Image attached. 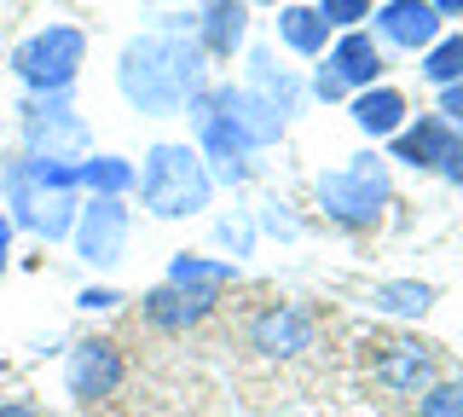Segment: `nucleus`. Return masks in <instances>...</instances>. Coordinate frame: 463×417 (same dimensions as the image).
<instances>
[{"instance_id":"18","label":"nucleus","mask_w":463,"mask_h":417,"mask_svg":"<svg viewBox=\"0 0 463 417\" xmlns=\"http://www.w3.org/2000/svg\"><path fill=\"white\" fill-rule=\"evenodd\" d=\"M232 279H238V267L209 261V255H174L168 261V284H185V290H221Z\"/></svg>"},{"instance_id":"12","label":"nucleus","mask_w":463,"mask_h":417,"mask_svg":"<svg viewBox=\"0 0 463 417\" xmlns=\"http://www.w3.org/2000/svg\"><path fill=\"white\" fill-rule=\"evenodd\" d=\"M197 47L214 52V59H232L243 47V30H250V0H203L197 6Z\"/></svg>"},{"instance_id":"21","label":"nucleus","mask_w":463,"mask_h":417,"mask_svg":"<svg viewBox=\"0 0 463 417\" xmlns=\"http://www.w3.org/2000/svg\"><path fill=\"white\" fill-rule=\"evenodd\" d=\"M423 76L434 81V88L463 81V35H440V41H434V47L423 52Z\"/></svg>"},{"instance_id":"19","label":"nucleus","mask_w":463,"mask_h":417,"mask_svg":"<svg viewBox=\"0 0 463 417\" xmlns=\"http://www.w3.org/2000/svg\"><path fill=\"white\" fill-rule=\"evenodd\" d=\"M76 214H81V204H76V192H47L41 197V209H35V226L29 232H41V238H70L76 232Z\"/></svg>"},{"instance_id":"11","label":"nucleus","mask_w":463,"mask_h":417,"mask_svg":"<svg viewBox=\"0 0 463 417\" xmlns=\"http://www.w3.org/2000/svg\"><path fill=\"white\" fill-rule=\"evenodd\" d=\"M145 319H151L156 330H192L214 313V290H185V284H156V290H145Z\"/></svg>"},{"instance_id":"20","label":"nucleus","mask_w":463,"mask_h":417,"mask_svg":"<svg viewBox=\"0 0 463 417\" xmlns=\"http://www.w3.org/2000/svg\"><path fill=\"white\" fill-rule=\"evenodd\" d=\"M279 35H284L296 52H307V59H313V52H325V35H330V30L318 24L313 6H289L284 18H279Z\"/></svg>"},{"instance_id":"23","label":"nucleus","mask_w":463,"mask_h":417,"mask_svg":"<svg viewBox=\"0 0 463 417\" xmlns=\"http://www.w3.org/2000/svg\"><path fill=\"white\" fill-rule=\"evenodd\" d=\"M417 417H463V383H429L417 400Z\"/></svg>"},{"instance_id":"3","label":"nucleus","mask_w":463,"mask_h":417,"mask_svg":"<svg viewBox=\"0 0 463 417\" xmlns=\"http://www.w3.org/2000/svg\"><path fill=\"white\" fill-rule=\"evenodd\" d=\"M81 59H87V35L76 24H47V30L12 47V76L29 93H70L81 76Z\"/></svg>"},{"instance_id":"17","label":"nucleus","mask_w":463,"mask_h":417,"mask_svg":"<svg viewBox=\"0 0 463 417\" xmlns=\"http://www.w3.org/2000/svg\"><path fill=\"white\" fill-rule=\"evenodd\" d=\"M134 175L139 168L122 163V156H81L76 163V185H87V197H122Z\"/></svg>"},{"instance_id":"6","label":"nucleus","mask_w":463,"mask_h":417,"mask_svg":"<svg viewBox=\"0 0 463 417\" xmlns=\"http://www.w3.org/2000/svg\"><path fill=\"white\" fill-rule=\"evenodd\" d=\"M318 342V313L307 301H272L250 319V348L267 359H296Z\"/></svg>"},{"instance_id":"16","label":"nucleus","mask_w":463,"mask_h":417,"mask_svg":"<svg viewBox=\"0 0 463 417\" xmlns=\"http://www.w3.org/2000/svg\"><path fill=\"white\" fill-rule=\"evenodd\" d=\"M354 122H359V134L388 139V134H400V122H405V99L394 88H365L354 99Z\"/></svg>"},{"instance_id":"2","label":"nucleus","mask_w":463,"mask_h":417,"mask_svg":"<svg viewBox=\"0 0 463 417\" xmlns=\"http://www.w3.org/2000/svg\"><path fill=\"white\" fill-rule=\"evenodd\" d=\"M134 185H139V204L151 209L156 221H185V214L209 209V192H214L203 156L192 146H174V139H163V146L145 151Z\"/></svg>"},{"instance_id":"31","label":"nucleus","mask_w":463,"mask_h":417,"mask_svg":"<svg viewBox=\"0 0 463 417\" xmlns=\"http://www.w3.org/2000/svg\"><path fill=\"white\" fill-rule=\"evenodd\" d=\"M434 12H440V18H463V0H429Z\"/></svg>"},{"instance_id":"26","label":"nucleus","mask_w":463,"mask_h":417,"mask_svg":"<svg viewBox=\"0 0 463 417\" xmlns=\"http://www.w3.org/2000/svg\"><path fill=\"white\" fill-rule=\"evenodd\" d=\"M76 301H81V308H87V313H93V308H116V301H122V296H116V290H110V284H87V290H81Z\"/></svg>"},{"instance_id":"24","label":"nucleus","mask_w":463,"mask_h":417,"mask_svg":"<svg viewBox=\"0 0 463 417\" xmlns=\"http://www.w3.org/2000/svg\"><path fill=\"white\" fill-rule=\"evenodd\" d=\"M318 24L325 30H354V24H365L371 18V0H318Z\"/></svg>"},{"instance_id":"25","label":"nucleus","mask_w":463,"mask_h":417,"mask_svg":"<svg viewBox=\"0 0 463 417\" xmlns=\"http://www.w3.org/2000/svg\"><path fill=\"white\" fill-rule=\"evenodd\" d=\"M440 175L452 185H463V134H452V146H446V156H440Z\"/></svg>"},{"instance_id":"30","label":"nucleus","mask_w":463,"mask_h":417,"mask_svg":"<svg viewBox=\"0 0 463 417\" xmlns=\"http://www.w3.org/2000/svg\"><path fill=\"white\" fill-rule=\"evenodd\" d=\"M6 255H12V221L0 214V272H6Z\"/></svg>"},{"instance_id":"22","label":"nucleus","mask_w":463,"mask_h":417,"mask_svg":"<svg viewBox=\"0 0 463 417\" xmlns=\"http://www.w3.org/2000/svg\"><path fill=\"white\" fill-rule=\"evenodd\" d=\"M371 301H376L383 313H429L434 290H429V284H417V279H400V284H376Z\"/></svg>"},{"instance_id":"15","label":"nucleus","mask_w":463,"mask_h":417,"mask_svg":"<svg viewBox=\"0 0 463 417\" xmlns=\"http://www.w3.org/2000/svg\"><path fill=\"white\" fill-rule=\"evenodd\" d=\"M446 146H452V122L446 117H417V128H400L394 134V156L411 168H440Z\"/></svg>"},{"instance_id":"14","label":"nucleus","mask_w":463,"mask_h":417,"mask_svg":"<svg viewBox=\"0 0 463 417\" xmlns=\"http://www.w3.org/2000/svg\"><path fill=\"white\" fill-rule=\"evenodd\" d=\"M330 70H336V81L342 88H376V76H383V52H376V41L371 35H359V30H347L336 47H330Z\"/></svg>"},{"instance_id":"9","label":"nucleus","mask_w":463,"mask_h":417,"mask_svg":"<svg viewBox=\"0 0 463 417\" xmlns=\"http://www.w3.org/2000/svg\"><path fill=\"white\" fill-rule=\"evenodd\" d=\"M203 99H209L221 117H232V128L250 139V151H255V146H272V139H279V128H284L279 105H267L255 88H209Z\"/></svg>"},{"instance_id":"7","label":"nucleus","mask_w":463,"mask_h":417,"mask_svg":"<svg viewBox=\"0 0 463 417\" xmlns=\"http://www.w3.org/2000/svg\"><path fill=\"white\" fill-rule=\"evenodd\" d=\"M122 377H128V359H122V348H116L110 336H87V342H76V348H70V359H64V388L81 400V406L110 400L116 388H122Z\"/></svg>"},{"instance_id":"28","label":"nucleus","mask_w":463,"mask_h":417,"mask_svg":"<svg viewBox=\"0 0 463 417\" xmlns=\"http://www.w3.org/2000/svg\"><path fill=\"white\" fill-rule=\"evenodd\" d=\"M313 93H318V99H342L347 88H342V81H336V70L325 64V70H318V76H313Z\"/></svg>"},{"instance_id":"4","label":"nucleus","mask_w":463,"mask_h":417,"mask_svg":"<svg viewBox=\"0 0 463 417\" xmlns=\"http://www.w3.org/2000/svg\"><path fill=\"white\" fill-rule=\"evenodd\" d=\"M318 204H325V214L342 221V226H371L376 214H383V204H388V163L376 151L347 156L342 168L318 175Z\"/></svg>"},{"instance_id":"13","label":"nucleus","mask_w":463,"mask_h":417,"mask_svg":"<svg viewBox=\"0 0 463 417\" xmlns=\"http://www.w3.org/2000/svg\"><path fill=\"white\" fill-rule=\"evenodd\" d=\"M376 30H383L394 47H434L440 41V12L429 6V0H388L383 12H376Z\"/></svg>"},{"instance_id":"27","label":"nucleus","mask_w":463,"mask_h":417,"mask_svg":"<svg viewBox=\"0 0 463 417\" xmlns=\"http://www.w3.org/2000/svg\"><path fill=\"white\" fill-rule=\"evenodd\" d=\"M440 117H446V122H463V81L440 88Z\"/></svg>"},{"instance_id":"8","label":"nucleus","mask_w":463,"mask_h":417,"mask_svg":"<svg viewBox=\"0 0 463 417\" xmlns=\"http://www.w3.org/2000/svg\"><path fill=\"white\" fill-rule=\"evenodd\" d=\"M70 238H76V255L87 267H116L128 250V204L122 197H87Z\"/></svg>"},{"instance_id":"5","label":"nucleus","mask_w":463,"mask_h":417,"mask_svg":"<svg viewBox=\"0 0 463 417\" xmlns=\"http://www.w3.org/2000/svg\"><path fill=\"white\" fill-rule=\"evenodd\" d=\"M24 146H29V156H64V163H81L87 122L76 117L70 93H29L24 99Z\"/></svg>"},{"instance_id":"1","label":"nucleus","mask_w":463,"mask_h":417,"mask_svg":"<svg viewBox=\"0 0 463 417\" xmlns=\"http://www.w3.org/2000/svg\"><path fill=\"white\" fill-rule=\"evenodd\" d=\"M116 88L134 110L145 117H174L185 110L192 99L203 93V47H197V30H151V35H134L116 59Z\"/></svg>"},{"instance_id":"29","label":"nucleus","mask_w":463,"mask_h":417,"mask_svg":"<svg viewBox=\"0 0 463 417\" xmlns=\"http://www.w3.org/2000/svg\"><path fill=\"white\" fill-rule=\"evenodd\" d=\"M0 417H41L35 400H0Z\"/></svg>"},{"instance_id":"10","label":"nucleus","mask_w":463,"mask_h":417,"mask_svg":"<svg viewBox=\"0 0 463 417\" xmlns=\"http://www.w3.org/2000/svg\"><path fill=\"white\" fill-rule=\"evenodd\" d=\"M376 383L388 388V394H423V388L434 383V348H423V342H383V354H376Z\"/></svg>"}]
</instances>
